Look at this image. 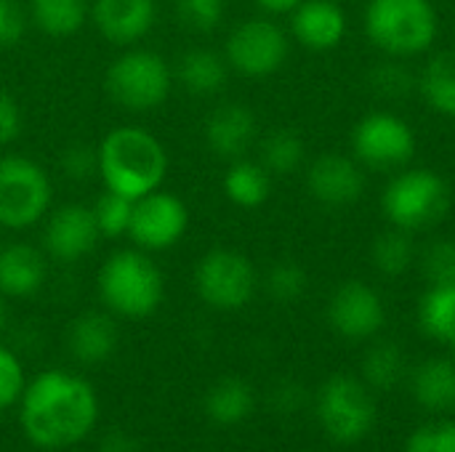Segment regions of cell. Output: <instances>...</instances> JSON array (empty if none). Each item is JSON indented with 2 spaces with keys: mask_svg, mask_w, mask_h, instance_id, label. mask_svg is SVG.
Masks as SVG:
<instances>
[{
  "mask_svg": "<svg viewBox=\"0 0 455 452\" xmlns=\"http://www.w3.org/2000/svg\"><path fill=\"white\" fill-rule=\"evenodd\" d=\"M99 421L96 389L77 373L43 370L27 381L19 400V426L40 450H64L83 442Z\"/></svg>",
  "mask_w": 455,
  "mask_h": 452,
  "instance_id": "obj_1",
  "label": "cell"
},
{
  "mask_svg": "<svg viewBox=\"0 0 455 452\" xmlns=\"http://www.w3.org/2000/svg\"><path fill=\"white\" fill-rule=\"evenodd\" d=\"M99 178L104 189L128 200H139L160 189L168 173V152L163 141L139 125H117L96 147Z\"/></svg>",
  "mask_w": 455,
  "mask_h": 452,
  "instance_id": "obj_2",
  "label": "cell"
},
{
  "mask_svg": "<svg viewBox=\"0 0 455 452\" xmlns=\"http://www.w3.org/2000/svg\"><path fill=\"white\" fill-rule=\"evenodd\" d=\"M96 288L107 312L125 320L152 317L165 296L163 272L141 248L112 253L99 269Z\"/></svg>",
  "mask_w": 455,
  "mask_h": 452,
  "instance_id": "obj_3",
  "label": "cell"
},
{
  "mask_svg": "<svg viewBox=\"0 0 455 452\" xmlns=\"http://www.w3.org/2000/svg\"><path fill=\"white\" fill-rule=\"evenodd\" d=\"M363 24L376 48L392 59H408L435 45L440 13L432 0H371Z\"/></svg>",
  "mask_w": 455,
  "mask_h": 452,
  "instance_id": "obj_4",
  "label": "cell"
},
{
  "mask_svg": "<svg viewBox=\"0 0 455 452\" xmlns=\"http://www.w3.org/2000/svg\"><path fill=\"white\" fill-rule=\"evenodd\" d=\"M387 221L405 232H424L451 210V186L432 168H403L381 192Z\"/></svg>",
  "mask_w": 455,
  "mask_h": 452,
  "instance_id": "obj_5",
  "label": "cell"
},
{
  "mask_svg": "<svg viewBox=\"0 0 455 452\" xmlns=\"http://www.w3.org/2000/svg\"><path fill=\"white\" fill-rule=\"evenodd\" d=\"M104 85L112 101L123 109L149 112L171 96L173 69L157 51L128 48L107 67Z\"/></svg>",
  "mask_w": 455,
  "mask_h": 452,
  "instance_id": "obj_6",
  "label": "cell"
},
{
  "mask_svg": "<svg viewBox=\"0 0 455 452\" xmlns=\"http://www.w3.org/2000/svg\"><path fill=\"white\" fill-rule=\"evenodd\" d=\"M53 186L48 173L24 155L0 157V226L27 229L43 221Z\"/></svg>",
  "mask_w": 455,
  "mask_h": 452,
  "instance_id": "obj_7",
  "label": "cell"
},
{
  "mask_svg": "<svg viewBox=\"0 0 455 452\" xmlns=\"http://www.w3.org/2000/svg\"><path fill=\"white\" fill-rule=\"evenodd\" d=\"M259 288L253 261L235 248H213L195 266V290L203 304L219 312L248 306Z\"/></svg>",
  "mask_w": 455,
  "mask_h": 452,
  "instance_id": "obj_8",
  "label": "cell"
},
{
  "mask_svg": "<svg viewBox=\"0 0 455 452\" xmlns=\"http://www.w3.org/2000/svg\"><path fill=\"white\" fill-rule=\"evenodd\" d=\"M317 418L325 434L341 445H355L376 426L371 389L352 376H331L317 394Z\"/></svg>",
  "mask_w": 455,
  "mask_h": 452,
  "instance_id": "obj_9",
  "label": "cell"
},
{
  "mask_svg": "<svg viewBox=\"0 0 455 452\" xmlns=\"http://www.w3.org/2000/svg\"><path fill=\"white\" fill-rule=\"evenodd\" d=\"M416 133L395 112H368L352 128V157L373 170H397L416 157Z\"/></svg>",
  "mask_w": 455,
  "mask_h": 452,
  "instance_id": "obj_10",
  "label": "cell"
},
{
  "mask_svg": "<svg viewBox=\"0 0 455 452\" xmlns=\"http://www.w3.org/2000/svg\"><path fill=\"white\" fill-rule=\"evenodd\" d=\"M288 51H291V43H288L285 29L267 16L240 21L229 32L227 45H224L229 69H235L245 77L275 75L285 64Z\"/></svg>",
  "mask_w": 455,
  "mask_h": 452,
  "instance_id": "obj_11",
  "label": "cell"
},
{
  "mask_svg": "<svg viewBox=\"0 0 455 452\" xmlns=\"http://www.w3.org/2000/svg\"><path fill=\"white\" fill-rule=\"evenodd\" d=\"M189 229L187 202L165 189H155L133 202L128 237L147 253L168 250L181 242Z\"/></svg>",
  "mask_w": 455,
  "mask_h": 452,
  "instance_id": "obj_12",
  "label": "cell"
},
{
  "mask_svg": "<svg viewBox=\"0 0 455 452\" xmlns=\"http://www.w3.org/2000/svg\"><path fill=\"white\" fill-rule=\"evenodd\" d=\"M384 320L387 309L381 296L363 280H347L331 296L328 322L339 336L349 341L373 338L384 328Z\"/></svg>",
  "mask_w": 455,
  "mask_h": 452,
  "instance_id": "obj_13",
  "label": "cell"
},
{
  "mask_svg": "<svg viewBox=\"0 0 455 452\" xmlns=\"http://www.w3.org/2000/svg\"><path fill=\"white\" fill-rule=\"evenodd\" d=\"M99 240H101V232L96 226L93 208L80 205V202L56 208L48 216L45 232H43L45 253L61 264H75L85 258L88 253H93Z\"/></svg>",
  "mask_w": 455,
  "mask_h": 452,
  "instance_id": "obj_14",
  "label": "cell"
},
{
  "mask_svg": "<svg viewBox=\"0 0 455 452\" xmlns=\"http://www.w3.org/2000/svg\"><path fill=\"white\" fill-rule=\"evenodd\" d=\"M309 194L328 208L355 205L365 194V173L363 165L341 152H325L312 160L307 170Z\"/></svg>",
  "mask_w": 455,
  "mask_h": 452,
  "instance_id": "obj_15",
  "label": "cell"
},
{
  "mask_svg": "<svg viewBox=\"0 0 455 452\" xmlns=\"http://www.w3.org/2000/svg\"><path fill=\"white\" fill-rule=\"evenodd\" d=\"M205 144L221 160H240L259 136L256 115L243 101H224L205 117Z\"/></svg>",
  "mask_w": 455,
  "mask_h": 452,
  "instance_id": "obj_16",
  "label": "cell"
},
{
  "mask_svg": "<svg viewBox=\"0 0 455 452\" xmlns=\"http://www.w3.org/2000/svg\"><path fill=\"white\" fill-rule=\"evenodd\" d=\"M91 19L101 37H107L115 45H131L139 43L157 19V3L155 0H93L91 3Z\"/></svg>",
  "mask_w": 455,
  "mask_h": 452,
  "instance_id": "obj_17",
  "label": "cell"
},
{
  "mask_svg": "<svg viewBox=\"0 0 455 452\" xmlns=\"http://www.w3.org/2000/svg\"><path fill=\"white\" fill-rule=\"evenodd\" d=\"M291 32L309 51H331L347 35V13L336 0H304L291 13Z\"/></svg>",
  "mask_w": 455,
  "mask_h": 452,
  "instance_id": "obj_18",
  "label": "cell"
},
{
  "mask_svg": "<svg viewBox=\"0 0 455 452\" xmlns=\"http://www.w3.org/2000/svg\"><path fill=\"white\" fill-rule=\"evenodd\" d=\"M117 325L107 312H83L67 330V349L80 365H104L117 352Z\"/></svg>",
  "mask_w": 455,
  "mask_h": 452,
  "instance_id": "obj_19",
  "label": "cell"
},
{
  "mask_svg": "<svg viewBox=\"0 0 455 452\" xmlns=\"http://www.w3.org/2000/svg\"><path fill=\"white\" fill-rule=\"evenodd\" d=\"M45 258L35 245L8 242L0 245V296L29 298L45 285Z\"/></svg>",
  "mask_w": 455,
  "mask_h": 452,
  "instance_id": "obj_20",
  "label": "cell"
},
{
  "mask_svg": "<svg viewBox=\"0 0 455 452\" xmlns=\"http://www.w3.org/2000/svg\"><path fill=\"white\" fill-rule=\"evenodd\" d=\"M256 408V394L248 381L237 376L219 378L203 397V410L216 426H240L251 418Z\"/></svg>",
  "mask_w": 455,
  "mask_h": 452,
  "instance_id": "obj_21",
  "label": "cell"
},
{
  "mask_svg": "<svg viewBox=\"0 0 455 452\" xmlns=\"http://www.w3.org/2000/svg\"><path fill=\"white\" fill-rule=\"evenodd\" d=\"M176 77L192 96H213L229 80V61L211 48H189L176 64Z\"/></svg>",
  "mask_w": 455,
  "mask_h": 452,
  "instance_id": "obj_22",
  "label": "cell"
},
{
  "mask_svg": "<svg viewBox=\"0 0 455 452\" xmlns=\"http://www.w3.org/2000/svg\"><path fill=\"white\" fill-rule=\"evenodd\" d=\"M416 402L432 413L455 410V360H427L413 373Z\"/></svg>",
  "mask_w": 455,
  "mask_h": 452,
  "instance_id": "obj_23",
  "label": "cell"
},
{
  "mask_svg": "<svg viewBox=\"0 0 455 452\" xmlns=\"http://www.w3.org/2000/svg\"><path fill=\"white\" fill-rule=\"evenodd\" d=\"M224 194L237 208H259L272 194V173L253 160H232L224 173Z\"/></svg>",
  "mask_w": 455,
  "mask_h": 452,
  "instance_id": "obj_24",
  "label": "cell"
},
{
  "mask_svg": "<svg viewBox=\"0 0 455 452\" xmlns=\"http://www.w3.org/2000/svg\"><path fill=\"white\" fill-rule=\"evenodd\" d=\"M424 101L443 117H455V51H440L419 75Z\"/></svg>",
  "mask_w": 455,
  "mask_h": 452,
  "instance_id": "obj_25",
  "label": "cell"
},
{
  "mask_svg": "<svg viewBox=\"0 0 455 452\" xmlns=\"http://www.w3.org/2000/svg\"><path fill=\"white\" fill-rule=\"evenodd\" d=\"M91 16V0H29V19L51 37H69Z\"/></svg>",
  "mask_w": 455,
  "mask_h": 452,
  "instance_id": "obj_26",
  "label": "cell"
},
{
  "mask_svg": "<svg viewBox=\"0 0 455 452\" xmlns=\"http://www.w3.org/2000/svg\"><path fill=\"white\" fill-rule=\"evenodd\" d=\"M416 258H419V245L413 240V232H405L397 226H389L387 232H381L371 245V261L387 277L405 274L416 264Z\"/></svg>",
  "mask_w": 455,
  "mask_h": 452,
  "instance_id": "obj_27",
  "label": "cell"
},
{
  "mask_svg": "<svg viewBox=\"0 0 455 452\" xmlns=\"http://www.w3.org/2000/svg\"><path fill=\"white\" fill-rule=\"evenodd\" d=\"M261 165L272 173V176H288L296 173L304 165L307 157V147L304 139L293 131V128H275L261 139Z\"/></svg>",
  "mask_w": 455,
  "mask_h": 452,
  "instance_id": "obj_28",
  "label": "cell"
},
{
  "mask_svg": "<svg viewBox=\"0 0 455 452\" xmlns=\"http://www.w3.org/2000/svg\"><path fill=\"white\" fill-rule=\"evenodd\" d=\"M405 376V354L395 341H379L363 360V378L368 389L389 392Z\"/></svg>",
  "mask_w": 455,
  "mask_h": 452,
  "instance_id": "obj_29",
  "label": "cell"
},
{
  "mask_svg": "<svg viewBox=\"0 0 455 452\" xmlns=\"http://www.w3.org/2000/svg\"><path fill=\"white\" fill-rule=\"evenodd\" d=\"M419 320L427 336L448 344L455 336V285L429 288L421 298Z\"/></svg>",
  "mask_w": 455,
  "mask_h": 452,
  "instance_id": "obj_30",
  "label": "cell"
},
{
  "mask_svg": "<svg viewBox=\"0 0 455 452\" xmlns=\"http://www.w3.org/2000/svg\"><path fill=\"white\" fill-rule=\"evenodd\" d=\"M93 216H96V226H99L101 237H107V240L125 237L131 229L133 200L104 189V194L93 202Z\"/></svg>",
  "mask_w": 455,
  "mask_h": 452,
  "instance_id": "obj_31",
  "label": "cell"
},
{
  "mask_svg": "<svg viewBox=\"0 0 455 452\" xmlns=\"http://www.w3.org/2000/svg\"><path fill=\"white\" fill-rule=\"evenodd\" d=\"M309 288V274L301 264L285 258L277 261L269 274H267V293L277 301V304H296Z\"/></svg>",
  "mask_w": 455,
  "mask_h": 452,
  "instance_id": "obj_32",
  "label": "cell"
},
{
  "mask_svg": "<svg viewBox=\"0 0 455 452\" xmlns=\"http://www.w3.org/2000/svg\"><path fill=\"white\" fill-rule=\"evenodd\" d=\"M421 274L429 282V288L437 285H455V240H435L421 253Z\"/></svg>",
  "mask_w": 455,
  "mask_h": 452,
  "instance_id": "obj_33",
  "label": "cell"
},
{
  "mask_svg": "<svg viewBox=\"0 0 455 452\" xmlns=\"http://www.w3.org/2000/svg\"><path fill=\"white\" fill-rule=\"evenodd\" d=\"M371 88L379 96L403 99L413 88H419V77L405 64H400V61H384V64H376L373 67V72H371Z\"/></svg>",
  "mask_w": 455,
  "mask_h": 452,
  "instance_id": "obj_34",
  "label": "cell"
},
{
  "mask_svg": "<svg viewBox=\"0 0 455 452\" xmlns=\"http://www.w3.org/2000/svg\"><path fill=\"white\" fill-rule=\"evenodd\" d=\"M176 13L195 32H213L227 13V0H176Z\"/></svg>",
  "mask_w": 455,
  "mask_h": 452,
  "instance_id": "obj_35",
  "label": "cell"
},
{
  "mask_svg": "<svg viewBox=\"0 0 455 452\" xmlns=\"http://www.w3.org/2000/svg\"><path fill=\"white\" fill-rule=\"evenodd\" d=\"M24 386H27V376L21 360L11 349L0 346V410L19 405Z\"/></svg>",
  "mask_w": 455,
  "mask_h": 452,
  "instance_id": "obj_36",
  "label": "cell"
},
{
  "mask_svg": "<svg viewBox=\"0 0 455 452\" xmlns=\"http://www.w3.org/2000/svg\"><path fill=\"white\" fill-rule=\"evenodd\" d=\"M405 452H455V424L424 426L411 434Z\"/></svg>",
  "mask_w": 455,
  "mask_h": 452,
  "instance_id": "obj_37",
  "label": "cell"
},
{
  "mask_svg": "<svg viewBox=\"0 0 455 452\" xmlns=\"http://www.w3.org/2000/svg\"><path fill=\"white\" fill-rule=\"evenodd\" d=\"M27 8L19 0H0V48H13L27 32Z\"/></svg>",
  "mask_w": 455,
  "mask_h": 452,
  "instance_id": "obj_38",
  "label": "cell"
},
{
  "mask_svg": "<svg viewBox=\"0 0 455 452\" xmlns=\"http://www.w3.org/2000/svg\"><path fill=\"white\" fill-rule=\"evenodd\" d=\"M61 170L75 178V181H85L93 173L99 176V157H96V147H85V144H72L61 152Z\"/></svg>",
  "mask_w": 455,
  "mask_h": 452,
  "instance_id": "obj_39",
  "label": "cell"
},
{
  "mask_svg": "<svg viewBox=\"0 0 455 452\" xmlns=\"http://www.w3.org/2000/svg\"><path fill=\"white\" fill-rule=\"evenodd\" d=\"M21 128H24V112L19 101L0 88V147L13 144L21 136Z\"/></svg>",
  "mask_w": 455,
  "mask_h": 452,
  "instance_id": "obj_40",
  "label": "cell"
},
{
  "mask_svg": "<svg viewBox=\"0 0 455 452\" xmlns=\"http://www.w3.org/2000/svg\"><path fill=\"white\" fill-rule=\"evenodd\" d=\"M275 405L283 410V413H293L304 405V392L301 386L296 384H283L277 392H275Z\"/></svg>",
  "mask_w": 455,
  "mask_h": 452,
  "instance_id": "obj_41",
  "label": "cell"
},
{
  "mask_svg": "<svg viewBox=\"0 0 455 452\" xmlns=\"http://www.w3.org/2000/svg\"><path fill=\"white\" fill-rule=\"evenodd\" d=\"M99 452H139V445L136 440L128 434V432H109L101 442H99Z\"/></svg>",
  "mask_w": 455,
  "mask_h": 452,
  "instance_id": "obj_42",
  "label": "cell"
},
{
  "mask_svg": "<svg viewBox=\"0 0 455 452\" xmlns=\"http://www.w3.org/2000/svg\"><path fill=\"white\" fill-rule=\"evenodd\" d=\"M261 11L272 13V16H283V13H293L304 0H256Z\"/></svg>",
  "mask_w": 455,
  "mask_h": 452,
  "instance_id": "obj_43",
  "label": "cell"
},
{
  "mask_svg": "<svg viewBox=\"0 0 455 452\" xmlns=\"http://www.w3.org/2000/svg\"><path fill=\"white\" fill-rule=\"evenodd\" d=\"M5 317H8V312H5V301H3V296H0V333H3V328H5Z\"/></svg>",
  "mask_w": 455,
  "mask_h": 452,
  "instance_id": "obj_44",
  "label": "cell"
},
{
  "mask_svg": "<svg viewBox=\"0 0 455 452\" xmlns=\"http://www.w3.org/2000/svg\"><path fill=\"white\" fill-rule=\"evenodd\" d=\"M448 349L453 352V360H455V336H453V338H451V341H448Z\"/></svg>",
  "mask_w": 455,
  "mask_h": 452,
  "instance_id": "obj_45",
  "label": "cell"
},
{
  "mask_svg": "<svg viewBox=\"0 0 455 452\" xmlns=\"http://www.w3.org/2000/svg\"><path fill=\"white\" fill-rule=\"evenodd\" d=\"M336 3H341V0H336Z\"/></svg>",
  "mask_w": 455,
  "mask_h": 452,
  "instance_id": "obj_46",
  "label": "cell"
}]
</instances>
